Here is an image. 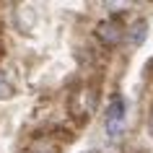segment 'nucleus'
<instances>
[{
	"instance_id": "f257e3e1",
	"label": "nucleus",
	"mask_w": 153,
	"mask_h": 153,
	"mask_svg": "<svg viewBox=\"0 0 153 153\" xmlns=\"http://www.w3.org/2000/svg\"><path fill=\"white\" fill-rule=\"evenodd\" d=\"M122 127H125V104L120 99H114L106 109V135L112 140H117L122 135Z\"/></svg>"
},
{
	"instance_id": "f03ea898",
	"label": "nucleus",
	"mask_w": 153,
	"mask_h": 153,
	"mask_svg": "<svg viewBox=\"0 0 153 153\" xmlns=\"http://www.w3.org/2000/svg\"><path fill=\"white\" fill-rule=\"evenodd\" d=\"M96 34H99V39L104 42V44H109V47H114V44L122 39V29H120L117 21H104V24H99Z\"/></svg>"
},
{
	"instance_id": "7ed1b4c3",
	"label": "nucleus",
	"mask_w": 153,
	"mask_h": 153,
	"mask_svg": "<svg viewBox=\"0 0 153 153\" xmlns=\"http://www.w3.org/2000/svg\"><path fill=\"white\" fill-rule=\"evenodd\" d=\"M145 34H148V21H135V24L130 26V31H127V42L132 47H140L143 39H145Z\"/></svg>"
},
{
	"instance_id": "20e7f679",
	"label": "nucleus",
	"mask_w": 153,
	"mask_h": 153,
	"mask_svg": "<svg viewBox=\"0 0 153 153\" xmlns=\"http://www.w3.org/2000/svg\"><path fill=\"white\" fill-rule=\"evenodd\" d=\"M29 153H57V145L49 140V137H39L29 145Z\"/></svg>"
},
{
	"instance_id": "39448f33",
	"label": "nucleus",
	"mask_w": 153,
	"mask_h": 153,
	"mask_svg": "<svg viewBox=\"0 0 153 153\" xmlns=\"http://www.w3.org/2000/svg\"><path fill=\"white\" fill-rule=\"evenodd\" d=\"M10 94H13V86L8 83V78H5V73L0 70V99H8Z\"/></svg>"
},
{
	"instance_id": "423d86ee",
	"label": "nucleus",
	"mask_w": 153,
	"mask_h": 153,
	"mask_svg": "<svg viewBox=\"0 0 153 153\" xmlns=\"http://www.w3.org/2000/svg\"><path fill=\"white\" fill-rule=\"evenodd\" d=\"M151 130H153V117H151Z\"/></svg>"
}]
</instances>
